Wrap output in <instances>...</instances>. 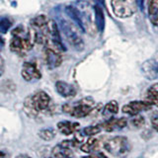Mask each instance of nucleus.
I'll use <instances>...</instances> for the list:
<instances>
[{"label": "nucleus", "instance_id": "nucleus-24", "mask_svg": "<svg viewBox=\"0 0 158 158\" xmlns=\"http://www.w3.org/2000/svg\"><path fill=\"white\" fill-rule=\"evenodd\" d=\"M136 2H137V5H138V8L140 9V11L143 12L144 11V0H136Z\"/></svg>", "mask_w": 158, "mask_h": 158}, {"label": "nucleus", "instance_id": "nucleus-7", "mask_svg": "<svg viewBox=\"0 0 158 158\" xmlns=\"http://www.w3.org/2000/svg\"><path fill=\"white\" fill-rule=\"evenodd\" d=\"M44 60L49 69L57 68L62 62L61 52L52 47H44Z\"/></svg>", "mask_w": 158, "mask_h": 158}, {"label": "nucleus", "instance_id": "nucleus-28", "mask_svg": "<svg viewBox=\"0 0 158 158\" xmlns=\"http://www.w3.org/2000/svg\"><path fill=\"white\" fill-rule=\"evenodd\" d=\"M17 158H31L29 155H26V154H22V155H19Z\"/></svg>", "mask_w": 158, "mask_h": 158}, {"label": "nucleus", "instance_id": "nucleus-27", "mask_svg": "<svg viewBox=\"0 0 158 158\" xmlns=\"http://www.w3.org/2000/svg\"><path fill=\"white\" fill-rule=\"evenodd\" d=\"M96 4L100 5V6H104V4H105V0H95Z\"/></svg>", "mask_w": 158, "mask_h": 158}, {"label": "nucleus", "instance_id": "nucleus-19", "mask_svg": "<svg viewBox=\"0 0 158 158\" xmlns=\"http://www.w3.org/2000/svg\"><path fill=\"white\" fill-rule=\"evenodd\" d=\"M102 131V127L101 125L98 126H89L83 128V135H87V136H94L97 133H99Z\"/></svg>", "mask_w": 158, "mask_h": 158}, {"label": "nucleus", "instance_id": "nucleus-17", "mask_svg": "<svg viewBox=\"0 0 158 158\" xmlns=\"http://www.w3.org/2000/svg\"><path fill=\"white\" fill-rule=\"evenodd\" d=\"M99 146V140L96 137H90L81 145L80 149L85 153H92L95 151Z\"/></svg>", "mask_w": 158, "mask_h": 158}, {"label": "nucleus", "instance_id": "nucleus-23", "mask_svg": "<svg viewBox=\"0 0 158 158\" xmlns=\"http://www.w3.org/2000/svg\"><path fill=\"white\" fill-rule=\"evenodd\" d=\"M151 126L153 130L158 132V117H154L151 118Z\"/></svg>", "mask_w": 158, "mask_h": 158}, {"label": "nucleus", "instance_id": "nucleus-12", "mask_svg": "<svg viewBox=\"0 0 158 158\" xmlns=\"http://www.w3.org/2000/svg\"><path fill=\"white\" fill-rule=\"evenodd\" d=\"M94 10V14H95V25L97 30L100 33H102L104 30H105L106 26V20H105V14H104L103 8L100 5H94L93 7Z\"/></svg>", "mask_w": 158, "mask_h": 158}, {"label": "nucleus", "instance_id": "nucleus-9", "mask_svg": "<svg viewBox=\"0 0 158 158\" xmlns=\"http://www.w3.org/2000/svg\"><path fill=\"white\" fill-rule=\"evenodd\" d=\"M22 77L26 81H32L35 79L41 78L42 73L39 70L36 64L32 62H25L22 68Z\"/></svg>", "mask_w": 158, "mask_h": 158}, {"label": "nucleus", "instance_id": "nucleus-16", "mask_svg": "<svg viewBox=\"0 0 158 158\" xmlns=\"http://www.w3.org/2000/svg\"><path fill=\"white\" fill-rule=\"evenodd\" d=\"M146 101L149 102L152 106L158 107V83L153 84L148 88L146 92Z\"/></svg>", "mask_w": 158, "mask_h": 158}, {"label": "nucleus", "instance_id": "nucleus-30", "mask_svg": "<svg viewBox=\"0 0 158 158\" xmlns=\"http://www.w3.org/2000/svg\"><path fill=\"white\" fill-rule=\"evenodd\" d=\"M53 158H54V157H53Z\"/></svg>", "mask_w": 158, "mask_h": 158}, {"label": "nucleus", "instance_id": "nucleus-8", "mask_svg": "<svg viewBox=\"0 0 158 158\" xmlns=\"http://www.w3.org/2000/svg\"><path fill=\"white\" fill-rule=\"evenodd\" d=\"M152 108V105L145 101H131L127 105H125L122 108L123 113L127 114L130 116H136L140 112L143 111H148Z\"/></svg>", "mask_w": 158, "mask_h": 158}, {"label": "nucleus", "instance_id": "nucleus-11", "mask_svg": "<svg viewBox=\"0 0 158 158\" xmlns=\"http://www.w3.org/2000/svg\"><path fill=\"white\" fill-rule=\"evenodd\" d=\"M57 93L64 98H71L76 95V89L73 85L64 81H57L56 83Z\"/></svg>", "mask_w": 158, "mask_h": 158}, {"label": "nucleus", "instance_id": "nucleus-20", "mask_svg": "<svg viewBox=\"0 0 158 158\" xmlns=\"http://www.w3.org/2000/svg\"><path fill=\"white\" fill-rule=\"evenodd\" d=\"M39 135L41 138H43L44 140H52V138H54L56 136V131L52 128H46V130H42L39 132Z\"/></svg>", "mask_w": 158, "mask_h": 158}, {"label": "nucleus", "instance_id": "nucleus-2", "mask_svg": "<svg viewBox=\"0 0 158 158\" xmlns=\"http://www.w3.org/2000/svg\"><path fill=\"white\" fill-rule=\"evenodd\" d=\"M31 32L25 35V30L18 27L13 31V38L10 42V49L15 53L23 56L33 48Z\"/></svg>", "mask_w": 158, "mask_h": 158}, {"label": "nucleus", "instance_id": "nucleus-10", "mask_svg": "<svg viewBox=\"0 0 158 158\" xmlns=\"http://www.w3.org/2000/svg\"><path fill=\"white\" fill-rule=\"evenodd\" d=\"M127 121L126 118H111L105 123H103L101 127L106 131H113L115 130H123V127H127Z\"/></svg>", "mask_w": 158, "mask_h": 158}, {"label": "nucleus", "instance_id": "nucleus-6", "mask_svg": "<svg viewBox=\"0 0 158 158\" xmlns=\"http://www.w3.org/2000/svg\"><path fill=\"white\" fill-rule=\"evenodd\" d=\"M105 149L115 156H121L128 151V140L123 136H116L109 139L104 144Z\"/></svg>", "mask_w": 158, "mask_h": 158}, {"label": "nucleus", "instance_id": "nucleus-25", "mask_svg": "<svg viewBox=\"0 0 158 158\" xmlns=\"http://www.w3.org/2000/svg\"><path fill=\"white\" fill-rule=\"evenodd\" d=\"M3 71H4V62L2 60V58L0 57V75L3 73Z\"/></svg>", "mask_w": 158, "mask_h": 158}, {"label": "nucleus", "instance_id": "nucleus-21", "mask_svg": "<svg viewBox=\"0 0 158 158\" xmlns=\"http://www.w3.org/2000/svg\"><path fill=\"white\" fill-rule=\"evenodd\" d=\"M144 123H145V120H144V118H143V116L139 115V114L136 116H133V118L131 120V125L135 127L139 128L144 126Z\"/></svg>", "mask_w": 158, "mask_h": 158}, {"label": "nucleus", "instance_id": "nucleus-15", "mask_svg": "<svg viewBox=\"0 0 158 158\" xmlns=\"http://www.w3.org/2000/svg\"><path fill=\"white\" fill-rule=\"evenodd\" d=\"M142 70L145 73V75L148 79H154L157 77L158 70H157V64L151 61H146L143 63L142 65Z\"/></svg>", "mask_w": 158, "mask_h": 158}, {"label": "nucleus", "instance_id": "nucleus-29", "mask_svg": "<svg viewBox=\"0 0 158 158\" xmlns=\"http://www.w3.org/2000/svg\"><path fill=\"white\" fill-rule=\"evenodd\" d=\"M157 70H158V63H157Z\"/></svg>", "mask_w": 158, "mask_h": 158}, {"label": "nucleus", "instance_id": "nucleus-1", "mask_svg": "<svg viewBox=\"0 0 158 158\" xmlns=\"http://www.w3.org/2000/svg\"><path fill=\"white\" fill-rule=\"evenodd\" d=\"M53 110L52 99L44 91H38L24 101V111L30 118H37L41 115H51Z\"/></svg>", "mask_w": 158, "mask_h": 158}, {"label": "nucleus", "instance_id": "nucleus-18", "mask_svg": "<svg viewBox=\"0 0 158 158\" xmlns=\"http://www.w3.org/2000/svg\"><path fill=\"white\" fill-rule=\"evenodd\" d=\"M103 111H104V114L108 113V114H111V115H116L118 112V104L117 103V101H114V100L110 101L105 105Z\"/></svg>", "mask_w": 158, "mask_h": 158}, {"label": "nucleus", "instance_id": "nucleus-5", "mask_svg": "<svg viewBox=\"0 0 158 158\" xmlns=\"http://www.w3.org/2000/svg\"><path fill=\"white\" fill-rule=\"evenodd\" d=\"M111 6L117 17L125 19L136 12L138 5L136 0H111Z\"/></svg>", "mask_w": 158, "mask_h": 158}, {"label": "nucleus", "instance_id": "nucleus-22", "mask_svg": "<svg viewBox=\"0 0 158 158\" xmlns=\"http://www.w3.org/2000/svg\"><path fill=\"white\" fill-rule=\"evenodd\" d=\"M83 158H108L104 153H101V152H99V153H93V154H90L89 156L87 157H83Z\"/></svg>", "mask_w": 158, "mask_h": 158}, {"label": "nucleus", "instance_id": "nucleus-14", "mask_svg": "<svg viewBox=\"0 0 158 158\" xmlns=\"http://www.w3.org/2000/svg\"><path fill=\"white\" fill-rule=\"evenodd\" d=\"M147 14L151 24L158 27V0H147Z\"/></svg>", "mask_w": 158, "mask_h": 158}, {"label": "nucleus", "instance_id": "nucleus-3", "mask_svg": "<svg viewBox=\"0 0 158 158\" xmlns=\"http://www.w3.org/2000/svg\"><path fill=\"white\" fill-rule=\"evenodd\" d=\"M94 106H95V102H94L93 99L87 97L76 102L73 105L65 104L62 107V110L64 113H67L74 118H80L87 117L94 110Z\"/></svg>", "mask_w": 158, "mask_h": 158}, {"label": "nucleus", "instance_id": "nucleus-4", "mask_svg": "<svg viewBox=\"0 0 158 158\" xmlns=\"http://www.w3.org/2000/svg\"><path fill=\"white\" fill-rule=\"evenodd\" d=\"M59 26H60L61 31L64 35V37L67 40L69 44L78 52H81L84 49V42L80 35L78 34L77 30L73 25L66 21V20H60L59 22Z\"/></svg>", "mask_w": 158, "mask_h": 158}, {"label": "nucleus", "instance_id": "nucleus-13", "mask_svg": "<svg viewBox=\"0 0 158 158\" xmlns=\"http://www.w3.org/2000/svg\"><path fill=\"white\" fill-rule=\"evenodd\" d=\"M79 127H80V125L78 123H73L68 121L59 122L57 123V130L64 135H70L72 133H75Z\"/></svg>", "mask_w": 158, "mask_h": 158}, {"label": "nucleus", "instance_id": "nucleus-26", "mask_svg": "<svg viewBox=\"0 0 158 158\" xmlns=\"http://www.w3.org/2000/svg\"><path fill=\"white\" fill-rule=\"evenodd\" d=\"M0 158H9V155L5 151H0Z\"/></svg>", "mask_w": 158, "mask_h": 158}]
</instances>
